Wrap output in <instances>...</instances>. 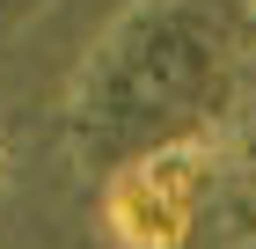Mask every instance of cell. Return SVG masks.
<instances>
[{
  "instance_id": "1",
  "label": "cell",
  "mask_w": 256,
  "mask_h": 249,
  "mask_svg": "<svg viewBox=\"0 0 256 249\" xmlns=\"http://www.w3.org/2000/svg\"><path fill=\"white\" fill-rule=\"evenodd\" d=\"M110 227H118L132 249L183 242V227H190V154H183V161L161 154V161L132 169L118 183V198H110Z\"/></svg>"
}]
</instances>
